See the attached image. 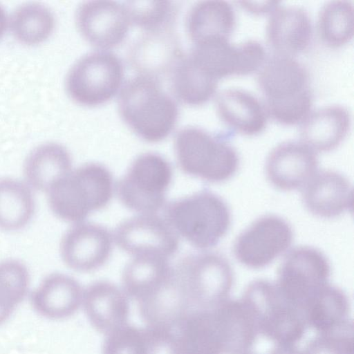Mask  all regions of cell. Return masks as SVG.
Segmentation results:
<instances>
[{"label":"cell","mask_w":354,"mask_h":354,"mask_svg":"<svg viewBox=\"0 0 354 354\" xmlns=\"http://www.w3.org/2000/svg\"><path fill=\"white\" fill-rule=\"evenodd\" d=\"M34 210V198L29 187L17 180L0 179V229L14 231L24 227Z\"/></svg>","instance_id":"obj_32"},{"label":"cell","mask_w":354,"mask_h":354,"mask_svg":"<svg viewBox=\"0 0 354 354\" xmlns=\"http://www.w3.org/2000/svg\"><path fill=\"white\" fill-rule=\"evenodd\" d=\"M71 167L72 160L68 150L59 144L48 142L30 152L24 164V174L32 188L48 192L71 171Z\"/></svg>","instance_id":"obj_27"},{"label":"cell","mask_w":354,"mask_h":354,"mask_svg":"<svg viewBox=\"0 0 354 354\" xmlns=\"http://www.w3.org/2000/svg\"><path fill=\"white\" fill-rule=\"evenodd\" d=\"M113 236L116 244L133 257L168 259L179 245L176 233L155 214H142L123 221L115 229Z\"/></svg>","instance_id":"obj_13"},{"label":"cell","mask_w":354,"mask_h":354,"mask_svg":"<svg viewBox=\"0 0 354 354\" xmlns=\"http://www.w3.org/2000/svg\"><path fill=\"white\" fill-rule=\"evenodd\" d=\"M113 185L112 175L106 167L98 163L85 164L50 187L49 205L59 218L79 223L108 204Z\"/></svg>","instance_id":"obj_3"},{"label":"cell","mask_w":354,"mask_h":354,"mask_svg":"<svg viewBox=\"0 0 354 354\" xmlns=\"http://www.w3.org/2000/svg\"><path fill=\"white\" fill-rule=\"evenodd\" d=\"M292 238V227L283 218L263 216L239 235L234 244V254L248 268H263L288 249Z\"/></svg>","instance_id":"obj_12"},{"label":"cell","mask_w":354,"mask_h":354,"mask_svg":"<svg viewBox=\"0 0 354 354\" xmlns=\"http://www.w3.org/2000/svg\"><path fill=\"white\" fill-rule=\"evenodd\" d=\"M75 20L82 36L103 50L122 44L131 24L124 6L113 1L83 2L76 11Z\"/></svg>","instance_id":"obj_14"},{"label":"cell","mask_w":354,"mask_h":354,"mask_svg":"<svg viewBox=\"0 0 354 354\" xmlns=\"http://www.w3.org/2000/svg\"><path fill=\"white\" fill-rule=\"evenodd\" d=\"M124 6L130 23L147 33L168 31L176 12L174 3L168 1H132Z\"/></svg>","instance_id":"obj_36"},{"label":"cell","mask_w":354,"mask_h":354,"mask_svg":"<svg viewBox=\"0 0 354 354\" xmlns=\"http://www.w3.org/2000/svg\"><path fill=\"white\" fill-rule=\"evenodd\" d=\"M302 200L313 214L334 218L352 208V187L342 174L331 170L321 171L304 187Z\"/></svg>","instance_id":"obj_18"},{"label":"cell","mask_w":354,"mask_h":354,"mask_svg":"<svg viewBox=\"0 0 354 354\" xmlns=\"http://www.w3.org/2000/svg\"><path fill=\"white\" fill-rule=\"evenodd\" d=\"M138 304L140 315L147 326L171 330H176L184 318L194 310L174 267L162 287Z\"/></svg>","instance_id":"obj_20"},{"label":"cell","mask_w":354,"mask_h":354,"mask_svg":"<svg viewBox=\"0 0 354 354\" xmlns=\"http://www.w3.org/2000/svg\"><path fill=\"white\" fill-rule=\"evenodd\" d=\"M303 354H353V324L349 319L342 326L312 339Z\"/></svg>","instance_id":"obj_37"},{"label":"cell","mask_w":354,"mask_h":354,"mask_svg":"<svg viewBox=\"0 0 354 354\" xmlns=\"http://www.w3.org/2000/svg\"><path fill=\"white\" fill-rule=\"evenodd\" d=\"M245 354H253V353H252L251 352H249V353H247Z\"/></svg>","instance_id":"obj_43"},{"label":"cell","mask_w":354,"mask_h":354,"mask_svg":"<svg viewBox=\"0 0 354 354\" xmlns=\"http://www.w3.org/2000/svg\"><path fill=\"white\" fill-rule=\"evenodd\" d=\"M330 274L329 262L321 251L301 246L286 254L275 284L284 298L302 313L311 296L328 283Z\"/></svg>","instance_id":"obj_10"},{"label":"cell","mask_w":354,"mask_h":354,"mask_svg":"<svg viewBox=\"0 0 354 354\" xmlns=\"http://www.w3.org/2000/svg\"><path fill=\"white\" fill-rule=\"evenodd\" d=\"M147 354H181L174 330L147 326Z\"/></svg>","instance_id":"obj_39"},{"label":"cell","mask_w":354,"mask_h":354,"mask_svg":"<svg viewBox=\"0 0 354 354\" xmlns=\"http://www.w3.org/2000/svg\"><path fill=\"white\" fill-rule=\"evenodd\" d=\"M171 179L172 169L165 158L156 153H145L133 160L118 181L117 194L127 207L142 214H155L164 206Z\"/></svg>","instance_id":"obj_9"},{"label":"cell","mask_w":354,"mask_h":354,"mask_svg":"<svg viewBox=\"0 0 354 354\" xmlns=\"http://www.w3.org/2000/svg\"><path fill=\"white\" fill-rule=\"evenodd\" d=\"M83 292L74 278L54 273L46 277L32 292L31 302L40 315L50 319H62L77 311L82 305Z\"/></svg>","instance_id":"obj_22"},{"label":"cell","mask_w":354,"mask_h":354,"mask_svg":"<svg viewBox=\"0 0 354 354\" xmlns=\"http://www.w3.org/2000/svg\"><path fill=\"white\" fill-rule=\"evenodd\" d=\"M258 84L268 115L283 125L301 122L310 113L313 93L306 68L295 57L277 55L259 70Z\"/></svg>","instance_id":"obj_2"},{"label":"cell","mask_w":354,"mask_h":354,"mask_svg":"<svg viewBox=\"0 0 354 354\" xmlns=\"http://www.w3.org/2000/svg\"><path fill=\"white\" fill-rule=\"evenodd\" d=\"M174 268L193 310L212 309L228 298L234 274L229 261L221 254H189Z\"/></svg>","instance_id":"obj_7"},{"label":"cell","mask_w":354,"mask_h":354,"mask_svg":"<svg viewBox=\"0 0 354 354\" xmlns=\"http://www.w3.org/2000/svg\"><path fill=\"white\" fill-rule=\"evenodd\" d=\"M241 299L254 317L259 335L277 345H295L304 337L308 327L302 313L284 298L275 283L253 281Z\"/></svg>","instance_id":"obj_6"},{"label":"cell","mask_w":354,"mask_h":354,"mask_svg":"<svg viewBox=\"0 0 354 354\" xmlns=\"http://www.w3.org/2000/svg\"><path fill=\"white\" fill-rule=\"evenodd\" d=\"M236 26L232 5L225 1H203L189 11L186 28L193 44L214 39H229Z\"/></svg>","instance_id":"obj_25"},{"label":"cell","mask_w":354,"mask_h":354,"mask_svg":"<svg viewBox=\"0 0 354 354\" xmlns=\"http://www.w3.org/2000/svg\"><path fill=\"white\" fill-rule=\"evenodd\" d=\"M216 110L227 127L242 135H258L267 124L265 105L245 90L230 88L221 92L216 98Z\"/></svg>","instance_id":"obj_23"},{"label":"cell","mask_w":354,"mask_h":354,"mask_svg":"<svg viewBox=\"0 0 354 354\" xmlns=\"http://www.w3.org/2000/svg\"><path fill=\"white\" fill-rule=\"evenodd\" d=\"M174 149L178 165L186 174L210 183H221L236 172L239 158L223 135H213L196 127L176 134Z\"/></svg>","instance_id":"obj_5"},{"label":"cell","mask_w":354,"mask_h":354,"mask_svg":"<svg viewBox=\"0 0 354 354\" xmlns=\"http://www.w3.org/2000/svg\"><path fill=\"white\" fill-rule=\"evenodd\" d=\"M165 215V221L176 233L199 249L216 245L231 223V214L226 203L209 191L170 203Z\"/></svg>","instance_id":"obj_4"},{"label":"cell","mask_w":354,"mask_h":354,"mask_svg":"<svg viewBox=\"0 0 354 354\" xmlns=\"http://www.w3.org/2000/svg\"><path fill=\"white\" fill-rule=\"evenodd\" d=\"M112 249V236L104 226L92 223H79L64 236L61 255L71 269L89 272L102 266Z\"/></svg>","instance_id":"obj_15"},{"label":"cell","mask_w":354,"mask_h":354,"mask_svg":"<svg viewBox=\"0 0 354 354\" xmlns=\"http://www.w3.org/2000/svg\"><path fill=\"white\" fill-rule=\"evenodd\" d=\"M172 267L163 257H133L123 272V290L138 303L142 301L162 287L170 277Z\"/></svg>","instance_id":"obj_29"},{"label":"cell","mask_w":354,"mask_h":354,"mask_svg":"<svg viewBox=\"0 0 354 354\" xmlns=\"http://www.w3.org/2000/svg\"><path fill=\"white\" fill-rule=\"evenodd\" d=\"M174 331L181 354H224L212 309L191 311Z\"/></svg>","instance_id":"obj_28"},{"label":"cell","mask_w":354,"mask_h":354,"mask_svg":"<svg viewBox=\"0 0 354 354\" xmlns=\"http://www.w3.org/2000/svg\"><path fill=\"white\" fill-rule=\"evenodd\" d=\"M29 286L26 266L15 259L0 262V325L25 298Z\"/></svg>","instance_id":"obj_35"},{"label":"cell","mask_w":354,"mask_h":354,"mask_svg":"<svg viewBox=\"0 0 354 354\" xmlns=\"http://www.w3.org/2000/svg\"><path fill=\"white\" fill-rule=\"evenodd\" d=\"M170 72L172 91L186 104L203 105L216 93L218 81L199 68L189 55H181Z\"/></svg>","instance_id":"obj_30"},{"label":"cell","mask_w":354,"mask_h":354,"mask_svg":"<svg viewBox=\"0 0 354 354\" xmlns=\"http://www.w3.org/2000/svg\"><path fill=\"white\" fill-rule=\"evenodd\" d=\"M224 354L250 352L259 335L254 317L242 299H227L212 308Z\"/></svg>","instance_id":"obj_21"},{"label":"cell","mask_w":354,"mask_h":354,"mask_svg":"<svg viewBox=\"0 0 354 354\" xmlns=\"http://www.w3.org/2000/svg\"><path fill=\"white\" fill-rule=\"evenodd\" d=\"M8 24V19L5 10L0 6V38L4 34Z\"/></svg>","instance_id":"obj_42"},{"label":"cell","mask_w":354,"mask_h":354,"mask_svg":"<svg viewBox=\"0 0 354 354\" xmlns=\"http://www.w3.org/2000/svg\"><path fill=\"white\" fill-rule=\"evenodd\" d=\"M102 354H147L145 328L127 324L108 333Z\"/></svg>","instance_id":"obj_38"},{"label":"cell","mask_w":354,"mask_h":354,"mask_svg":"<svg viewBox=\"0 0 354 354\" xmlns=\"http://www.w3.org/2000/svg\"><path fill=\"white\" fill-rule=\"evenodd\" d=\"M124 77L121 59L107 50H97L80 58L69 70L66 88L76 103L94 107L111 100Z\"/></svg>","instance_id":"obj_8"},{"label":"cell","mask_w":354,"mask_h":354,"mask_svg":"<svg viewBox=\"0 0 354 354\" xmlns=\"http://www.w3.org/2000/svg\"><path fill=\"white\" fill-rule=\"evenodd\" d=\"M351 127L348 110L340 105H331L310 112L302 122V142L314 151H330L346 138Z\"/></svg>","instance_id":"obj_24"},{"label":"cell","mask_w":354,"mask_h":354,"mask_svg":"<svg viewBox=\"0 0 354 354\" xmlns=\"http://www.w3.org/2000/svg\"><path fill=\"white\" fill-rule=\"evenodd\" d=\"M266 33L269 44L276 54L294 57L308 48L313 26L304 9L279 6L270 14Z\"/></svg>","instance_id":"obj_19"},{"label":"cell","mask_w":354,"mask_h":354,"mask_svg":"<svg viewBox=\"0 0 354 354\" xmlns=\"http://www.w3.org/2000/svg\"><path fill=\"white\" fill-rule=\"evenodd\" d=\"M118 109L126 125L149 142L165 139L175 128L179 114L176 102L164 91L159 80L142 74L123 86Z\"/></svg>","instance_id":"obj_1"},{"label":"cell","mask_w":354,"mask_h":354,"mask_svg":"<svg viewBox=\"0 0 354 354\" xmlns=\"http://www.w3.org/2000/svg\"><path fill=\"white\" fill-rule=\"evenodd\" d=\"M350 310L346 293L339 288L327 283L306 301L302 314L307 327L324 333L348 321Z\"/></svg>","instance_id":"obj_26"},{"label":"cell","mask_w":354,"mask_h":354,"mask_svg":"<svg viewBox=\"0 0 354 354\" xmlns=\"http://www.w3.org/2000/svg\"><path fill=\"white\" fill-rule=\"evenodd\" d=\"M180 56L176 42L168 31L150 32L136 46L132 62L140 74L158 79L160 74L171 71Z\"/></svg>","instance_id":"obj_31"},{"label":"cell","mask_w":354,"mask_h":354,"mask_svg":"<svg viewBox=\"0 0 354 354\" xmlns=\"http://www.w3.org/2000/svg\"><path fill=\"white\" fill-rule=\"evenodd\" d=\"M207 75L218 80L233 75H247L259 71L266 61L263 45L248 40L233 45L229 39H214L193 44L188 54Z\"/></svg>","instance_id":"obj_11"},{"label":"cell","mask_w":354,"mask_h":354,"mask_svg":"<svg viewBox=\"0 0 354 354\" xmlns=\"http://www.w3.org/2000/svg\"><path fill=\"white\" fill-rule=\"evenodd\" d=\"M241 6L247 11L256 14L270 15L279 7V2L277 1H239Z\"/></svg>","instance_id":"obj_40"},{"label":"cell","mask_w":354,"mask_h":354,"mask_svg":"<svg viewBox=\"0 0 354 354\" xmlns=\"http://www.w3.org/2000/svg\"><path fill=\"white\" fill-rule=\"evenodd\" d=\"M129 297L107 281H97L83 292L82 306L93 327L104 335L128 324Z\"/></svg>","instance_id":"obj_17"},{"label":"cell","mask_w":354,"mask_h":354,"mask_svg":"<svg viewBox=\"0 0 354 354\" xmlns=\"http://www.w3.org/2000/svg\"><path fill=\"white\" fill-rule=\"evenodd\" d=\"M353 5L348 1H333L321 10L318 30L323 42L332 48L342 47L353 37Z\"/></svg>","instance_id":"obj_34"},{"label":"cell","mask_w":354,"mask_h":354,"mask_svg":"<svg viewBox=\"0 0 354 354\" xmlns=\"http://www.w3.org/2000/svg\"><path fill=\"white\" fill-rule=\"evenodd\" d=\"M318 166L313 149L303 142L288 141L269 153L266 172L270 183L281 190L304 187L316 174Z\"/></svg>","instance_id":"obj_16"},{"label":"cell","mask_w":354,"mask_h":354,"mask_svg":"<svg viewBox=\"0 0 354 354\" xmlns=\"http://www.w3.org/2000/svg\"><path fill=\"white\" fill-rule=\"evenodd\" d=\"M268 354H303L295 345H277Z\"/></svg>","instance_id":"obj_41"},{"label":"cell","mask_w":354,"mask_h":354,"mask_svg":"<svg viewBox=\"0 0 354 354\" xmlns=\"http://www.w3.org/2000/svg\"><path fill=\"white\" fill-rule=\"evenodd\" d=\"M55 17L45 6L30 3L19 6L12 15L10 29L15 37L28 45L46 40L55 28Z\"/></svg>","instance_id":"obj_33"}]
</instances>
